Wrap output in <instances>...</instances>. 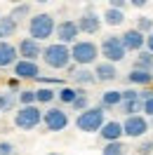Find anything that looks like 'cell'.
<instances>
[{
  "label": "cell",
  "mask_w": 153,
  "mask_h": 155,
  "mask_svg": "<svg viewBox=\"0 0 153 155\" xmlns=\"http://www.w3.org/2000/svg\"><path fill=\"white\" fill-rule=\"evenodd\" d=\"M148 129H151L148 117H144V115H132V117H125L123 120V136L141 139V136H146Z\"/></svg>",
  "instance_id": "obj_8"
},
{
  "label": "cell",
  "mask_w": 153,
  "mask_h": 155,
  "mask_svg": "<svg viewBox=\"0 0 153 155\" xmlns=\"http://www.w3.org/2000/svg\"><path fill=\"white\" fill-rule=\"evenodd\" d=\"M144 117H153V97L144 101Z\"/></svg>",
  "instance_id": "obj_36"
},
{
  "label": "cell",
  "mask_w": 153,
  "mask_h": 155,
  "mask_svg": "<svg viewBox=\"0 0 153 155\" xmlns=\"http://www.w3.org/2000/svg\"><path fill=\"white\" fill-rule=\"evenodd\" d=\"M42 61L45 66L52 68V71H66L73 61H71V47L61 45V42H49L42 47Z\"/></svg>",
  "instance_id": "obj_1"
},
{
  "label": "cell",
  "mask_w": 153,
  "mask_h": 155,
  "mask_svg": "<svg viewBox=\"0 0 153 155\" xmlns=\"http://www.w3.org/2000/svg\"><path fill=\"white\" fill-rule=\"evenodd\" d=\"M17 31H19V24L12 19L10 14H7V17H0V42H5L7 38H12Z\"/></svg>",
  "instance_id": "obj_18"
},
{
  "label": "cell",
  "mask_w": 153,
  "mask_h": 155,
  "mask_svg": "<svg viewBox=\"0 0 153 155\" xmlns=\"http://www.w3.org/2000/svg\"><path fill=\"white\" fill-rule=\"evenodd\" d=\"M120 94H123V101H137V99H139V92H137V89H123Z\"/></svg>",
  "instance_id": "obj_35"
},
{
  "label": "cell",
  "mask_w": 153,
  "mask_h": 155,
  "mask_svg": "<svg viewBox=\"0 0 153 155\" xmlns=\"http://www.w3.org/2000/svg\"><path fill=\"white\" fill-rule=\"evenodd\" d=\"M120 110L125 113V117H132V115H141L144 113V101H123L120 104Z\"/></svg>",
  "instance_id": "obj_25"
},
{
  "label": "cell",
  "mask_w": 153,
  "mask_h": 155,
  "mask_svg": "<svg viewBox=\"0 0 153 155\" xmlns=\"http://www.w3.org/2000/svg\"><path fill=\"white\" fill-rule=\"evenodd\" d=\"M17 94L14 92H2L0 94V113H12L17 108Z\"/></svg>",
  "instance_id": "obj_23"
},
{
  "label": "cell",
  "mask_w": 153,
  "mask_h": 155,
  "mask_svg": "<svg viewBox=\"0 0 153 155\" xmlns=\"http://www.w3.org/2000/svg\"><path fill=\"white\" fill-rule=\"evenodd\" d=\"M151 153H153V139H144L137 146V155H151Z\"/></svg>",
  "instance_id": "obj_32"
},
{
  "label": "cell",
  "mask_w": 153,
  "mask_h": 155,
  "mask_svg": "<svg viewBox=\"0 0 153 155\" xmlns=\"http://www.w3.org/2000/svg\"><path fill=\"white\" fill-rule=\"evenodd\" d=\"M54 99H57V92H54L52 87H40V89H36V104H40V106H49Z\"/></svg>",
  "instance_id": "obj_24"
},
{
  "label": "cell",
  "mask_w": 153,
  "mask_h": 155,
  "mask_svg": "<svg viewBox=\"0 0 153 155\" xmlns=\"http://www.w3.org/2000/svg\"><path fill=\"white\" fill-rule=\"evenodd\" d=\"M54 31H57V21L49 12H38L29 19V38L38 40V42L49 40L54 35Z\"/></svg>",
  "instance_id": "obj_3"
},
{
  "label": "cell",
  "mask_w": 153,
  "mask_h": 155,
  "mask_svg": "<svg viewBox=\"0 0 153 155\" xmlns=\"http://www.w3.org/2000/svg\"><path fill=\"white\" fill-rule=\"evenodd\" d=\"M68 113L64 108H57V106H49L47 110H42V125L47 132H64L68 127Z\"/></svg>",
  "instance_id": "obj_7"
},
{
  "label": "cell",
  "mask_w": 153,
  "mask_h": 155,
  "mask_svg": "<svg viewBox=\"0 0 153 155\" xmlns=\"http://www.w3.org/2000/svg\"><path fill=\"white\" fill-rule=\"evenodd\" d=\"M123 104V94L118 92V89H108V92H104L101 94V108H115Z\"/></svg>",
  "instance_id": "obj_21"
},
{
  "label": "cell",
  "mask_w": 153,
  "mask_h": 155,
  "mask_svg": "<svg viewBox=\"0 0 153 155\" xmlns=\"http://www.w3.org/2000/svg\"><path fill=\"white\" fill-rule=\"evenodd\" d=\"M42 122V110L40 106H24L14 113V127L17 129H24V132H31Z\"/></svg>",
  "instance_id": "obj_5"
},
{
  "label": "cell",
  "mask_w": 153,
  "mask_h": 155,
  "mask_svg": "<svg viewBox=\"0 0 153 155\" xmlns=\"http://www.w3.org/2000/svg\"><path fill=\"white\" fill-rule=\"evenodd\" d=\"M71 78H73L76 85H83V87H90V85H94V82H97L94 73H92L90 68H76V73H73Z\"/></svg>",
  "instance_id": "obj_20"
},
{
  "label": "cell",
  "mask_w": 153,
  "mask_h": 155,
  "mask_svg": "<svg viewBox=\"0 0 153 155\" xmlns=\"http://www.w3.org/2000/svg\"><path fill=\"white\" fill-rule=\"evenodd\" d=\"M101 155H125V143L123 141H113V143H104Z\"/></svg>",
  "instance_id": "obj_30"
},
{
  "label": "cell",
  "mask_w": 153,
  "mask_h": 155,
  "mask_svg": "<svg viewBox=\"0 0 153 155\" xmlns=\"http://www.w3.org/2000/svg\"><path fill=\"white\" fill-rule=\"evenodd\" d=\"M47 155H61V153H57V150H52V153H47Z\"/></svg>",
  "instance_id": "obj_39"
},
{
  "label": "cell",
  "mask_w": 153,
  "mask_h": 155,
  "mask_svg": "<svg viewBox=\"0 0 153 155\" xmlns=\"http://www.w3.org/2000/svg\"><path fill=\"white\" fill-rule=\"evenodd\" d=\"M130 5H132V7H146V0H132Z\"/></svg>",
  "instance_id": "obj_38"
},
{
  "label": "cell",
  "mask_w": 153,
  "mask_h": 155,
  "mask_svg": "<svg viewBox=\"0 0 153 155\" xmlns=\"http://www.w3.org/2000/svg\"><path fill=\"white\" fill-rule=\"evenodd\" d=\"M99 136L104 139V143L120 141V139H123V122H118V120H106L104 127L99 129Z\"/></svg>",
  "instance_id": "obj_16"
},
{
  "label": "cell",
  "mask_w": 153,
  "mask_h": 155,
  "mask_svg": "<svg viewBox=\"0 0 153 155\" xmlns=\"http://www.w3.org/2000/svg\"><path fill=\"white\" fill-rule=\"evenodd\" d=\"M71 61L78 68H90L99 61V45L92 40H78L71 45Z\"/></svg>",
  "instance_id": "obj_2"
},
{
  "label": "cell",
  "mask_w": 153,
  "mask_h": 155,
  "mask_svg": "<svg viewBox=\"0 0 153 155\" xmlns=\"http://www.w3.org/2000/svg\"><path fill=\"white\" fill-rule=\"evenodd\" d=\"M0 155H17V146L12 141H0Z\"/></svg>",
  "instance_id": "obj_33"
},
{
  "label": "cell",
  "mask_w": 153,
  "mask_h": 155,
  "mask_svg": "<svg viewBox=\"0 0 153 155\" xmlns=\"http://www.w3.org/2000/svg\"><path fill=\"white\" fill-rule=\"evenodd\" d=\"M12 71H14V78H17V80H38L40 78L38 61H24V59H19Z\"/></svg>",
  "instance_id": "obj_12"
},
{
  "label": "cell",
  "mask_w": 153,
  "mask_h": 155,
  "mask_svg": "<svg viewBox=\"0 0 153 155\" xmlns=\"http://www.w3.org/2000/svg\"><path fill=\"white\" fill-rule=\"evenodd\" d=\"M78 24V31L80 33H85V35H94V33H99L101 31V17L97 14L94 10H85L83 14H80V19H76Z\"/></svg>",
  "instance_id": "obj_10"
},
{
  "label": "cell",
  "mask_w": 153,
  "mask_h": 155,
  "mask_svg": "<svg viewBox=\"0 0 153 155\" xmlns=\"http://www.w3.org/2000/svg\"><path fill=\"white\" fill-rule=\"evenodd\" d=\"M125 54L127 52H125L123 42H120V35H106L101 40V45H99V57H104V61H108V64L123 61Z\"/></svg>",
  "instance_id": "obj_6"
},
{
  "label": "cell",
  "mask_w": 153,
  "mask_h": 155,
  "mask_svg": "<svg viewBox=\"0 0 153 155\" xmlns=\"http://www.w3.org/2000/svg\"><path fill=\"white\" fill-rule=\"evenodd\" d=\"M127 82L130 85H141V87H148L153 82V73L151 71H139V68H132L127 73Z\"/></svg>",
  "instance_id": "obj_17"
},
{
  "label": "cell",
  "mask_w": 153,
  "mask_h": 155,
  "mask_svg": "<svg viewBox=\"0 0 153 155\" xmlns=\"http://www.w3.org/2000/svg\"><path fill=\"white\" fill-rule=\"evenodd\" d=\"M134 68H139V71H151L153 73V54L151 52H139V57L134 61Z\"/></svg>",
  "instance_id": "obj_27"
},
{
  "label": "cell",
  "mask_w": 153,
  "mask_h": 155,
  "mask_svg": "<svg viewBox=\"0 0 153 155\" xmlns=\"http://www.w3.org/2000/svg\"><path fill=\"white\" fill-rule=\"evenodd\" d=\"M146 52H151V54H153V33L146 35Z\"/></svg>",
  "instance_id": "obj_37"
},
{
  "label": "cell",
  "mask_w": 153,
  "mask_h": 155,
  "mask_svg": "<svg viewBox=\"0 0 153 155\" xmlns=\"http://www.w3.org/2000/svg\"><path fill=\"white\" fill-rule=\"evenodd\" d=\"M108 7H113V10H120V12H127L130 2H127V0H111V2H108Z\"/></svg>",
  "instance_id": "obj_34"
},
{
  "label": "cell",
  "mask_w": 153,
  "mask_h": 155,
  "mask_svg": "<svg viewBox=\"0 0 153 155\" xmlns=\"http://www.w3.org/2000/svg\"><path fill=\"white\" fill-rule=\"evenodd\" d=\"M17 52H19V59H24V61H38L42 57V42L33 38H21L17 45Z\"/></svg>",
  "instance_id": "obj_11"
},
{
  "label": "cell",
  "mask_w": 153,
  "mask_h": 155,
  "mask_svg": "<svg viewBox=\"0 0 153 155\" xmlns=\"http://www.w3.org/2000/svg\"><path fill=\"white\" fill-rule=\"evenodd\" d=\"M54 35H57V42L66 45V47H71L73 42H78L80 31H78L76 19H64V21H59V24H57V31H54Z\"/></svg>",
  "instance_id": "obj_9"
},
{
  "label": "cell",
  "mask_w": 153,
  "mask_h": 155,
  "mask_svg": "<svg viewBox=\"0 0 153 155\" xmlns=\"http://www.w3.org/2000/svg\"><path fill=\"white\" fill-rule=\"evenodd\" d=\"M71 108H73V110H78V113L87 110V108H90V97H87L85 92H83V94H78V99L71 104Z\"/></svg>",
  "instance_id": "obj_31"
},
{
  "label": "cell",
  "mask_w": 153,
  "mask_h": 155,
  "mask_svg": "<svg viewBox=\"0 0 153 155\" xmlns=\"http://www.w3.org/2000/svg\"><path fill=\"white\" fill-rule=\"evenodd\" d=\"M83 92H85V89H76V87H61V89L57 92V99L61 101V104H64V106H71V104H73V101L78 99V94H83Z\"/></svg>",
  "instance_id": "obj_22"
},
{
  "label": "cell",
  "mask_w": 153,
  "mask_h": 155,
  "mask_svg": "<svg viewBox=\"0 0 153 155\" xmlns=\"http://www.w3.org/2000/svg\"><path fill=\"white\" fill-rule=\"evenodd\" d=\"M92 73H94L97 82H113L118 80V66L115 64H108V61H97L94 68H92Z\"/></svg>",
  "instance_id": "obj_14"
},
{
  "label": "cell",
  "mask_w": 153,
  "mask_h": 155,
  "mask_svg": "<svg viewBox=\"0 0 153 155\" xmlns=\"http://www.w3.org/2000/svg\"><path fill=\"white\" fill-rule=\"evenodd\" d=\"M17 101L21 104V108L24 106H38L36 104V89H21V92H17Z\"/></svg>",
  "instance_id": "obj_28"
},
{
  "label": "cell",
  "mask_w": 153,
  "mask_h": 155,
  "mask_svg": "<svg viewBox=\"0 0 153 155\" xmlns=\"http://www.w3.org/2000/svg\"><path fill=\"white\" fill-rule=\"evenodd\" d=\"M10 17L17 21V24H19L21 19H31V5H29V2L14 5V7H12V12H10Z\"/></svg>",
  "instance_id": "obj_26"
},
{
  "label": "cell",
  "mask_w": 153,
  "mask_h": 155,
  "mask_svg": "<svg viewBox=\"0 0 153 155\" xmlns=\"http://www.w3.org/2000/svg\"><path fill=\"white\" fill-rule=\"evenodd\" d=\"M0 17H2V14H0Z\"/></svg>",
  "instance_id": "obj_40"
},
{
  "label": "cell",
  "mask_w": 153,
  "mask_h": 155,
  "mask_svg": "<svg viewBox=\"0 0 153 155\" xmlns=\"http://www.w3.org/2000/svg\"><path fill=\"white\" fill-rule=\"evenodd\" d=\"M101 21H104L106 26H123L125 24V12L113 10V7H106V10L101 12Z\"/></svg>",
  "instance_id": "obj_19"
},
{
  "label": "cell",
  "mask_w": 153,
  "mask_h": 155,
  "mask_svg": "<svg viewBox=\"0 0 153 155\" xmlns=\"http://www.w3.org/2000/svg\"><path fill=\"white\" fill-rule=\"evenodd\" d=\"M134 28L139 31V33H144V35H148V33H153V19L151 17H137V26Z\"/></svg>",
  "instance_id": "obj_29"
},
{
  "label": "cell",
  "mask_w": 153,
  "mask_h": 155,
  "mask_svg": "<svg viewBox=\"0 0 153 155\" xmlns=\"http://www.w3.org/2000/svg\"><path fill=\"white\" fill-rule=\"evenodd\" d=\"M104 122H106V110L101 106H90L87 110L78 113L76 117V127L85 134H99Z\"/></svg>",
  "instance_id": "obj_4"
},
{
  "label": "cell",
  "mask_w": 153,
  "mask_h": 155,
  "mask_svg": "<svg viewBox=\"0 0 153 155\" xmlns=\"http://www.w3.org/2000/svg\"><path fill=\"white\" fill-rule=\"evenodd\" d=\"M125 52H141V47L146 45V35L139 33L137 28H125V33L120 35Z\"/></svg>",
  "instance_id": "obj_13"
},
{
  "label": "cell",
  "mask_w": 153,
  "mask_h": 155,
  "mask_svg": "<svg viewBox=\"0 0 153 155\" xmlns=\"http://www.w3.org/2000/svg\"><path fill=\"white\" fill-rule=\"evenodd\" d=\"M19 61V52H17V45L5 40L0 42V68H14V64Z\"/></svg>",
  "instance_id": "obj_15"
}]
</instances>
